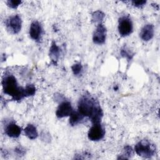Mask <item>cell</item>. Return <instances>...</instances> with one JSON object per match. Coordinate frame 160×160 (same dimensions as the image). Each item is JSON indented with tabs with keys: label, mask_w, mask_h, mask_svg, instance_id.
Here are the masks:
<instances>
[{
	"label": "cell",
	"mask_w": 160,
	"mask_h": 160,
	"mask_svg": "<svg viewBox=\"0 0 160 160\" xmlns=\"http://www.w3.org/2000/svg\"><path fill=\"white\" fill-rule=\"evenodd\" d=\"M60 48L56 44V43L53 41L51 43V47L49 48V58L51 59L52 62L54 64H56L57 62L59 59V56H60Z\"/></svg>",
	"instance_id": "cell-12"
},
{
	"label": "cell",
	"mask_w": 160,
	"mask_h": 160,
	"mask_svg": "<svg viewBox=\"0 0 160 160\" xmlns=\"http://www.w3.org/2000/svg\"><path fill=\"white\" fill-rule=\"evenodd\" d=\"M72 111L71 102L68 101H63L59 104L56 111V115L58 118H63L69 116Z\"/></svg>",
	"instance_id": "cell-8"
},
{
	"label": "cell",
	"mask_w": 160,
	"mask_h": 160,
	"mask_svg": "<svg viewBox=\"0 0 160 160\" xmlns=\"http://www.w3.org/2000/svg\"><path fill=\"white\" fill-rule=\"evenodd\" d=\"M1 83L4 93L10 96L14 101H20L26 97L24 88L19 86L13 75H5Z\"/></svg>",
	"instance_id": "cell-2"
},
{
	"label": "cell",
	"mask_w": 160,
	"mask_h": 160,
	"mask_svg": "<svg viewBox=\"0 0 160 160\" xmlns=\"http://www.w3.org/2000/svg\"><path fill=\"white\" fill-rule=\"evenodd\" d=\"M21 128L14 121H11L9 122L5 126L4 131L6 134L12 138H18L21 133Z\"/></svg>",
	"instance_id": "cell-9"
},
{
	"label": "cell",
	"mask_w": 160,
	"mask_h": 160,
	"mask_svg": "<svg viewBox=\"0 0 160 160\" xmlns=\"http://www.w3.org/2000/svg\"><path fill=\"white\" fill-rule=\"evenodd\" d=\"M133 155V150L129 146H126L123 149L122 154L121 156L119 157L118 159H129Z\"/></svg>",
	"instance_id": "cell-16"
},
{
	"label": "cell",
	"mask_w": 160,
	"mask_h": 160,
	"mask_svg": "<svg viewBox=\"0 0 160 160\" xmlns=\"http://www.w3.org/2000/svg\"><path fill=\"white\" fill-rule=\"evenodd\" d=\"M134 151L138 156L149 158L155 154L156 148L149 141L142 139L135 145Z\"/></svg>",
	"instance_id": "cell-3"
},
{
	"label": "cell",
	"mask_w": 160,
	"mask_h": 160,
	"mask_svg": "<svg viewBox=\"0 0 160 160\" xmlns=\"http://www.w3.org/2000/svg\"><path fill=\"white\" fill-rule=\"evenodd\" d=\"M29 36L34 41H39L42 34V28L41 24L38 21H34L30 25Z\"/></svg>",
	"instance_id": "cell-10"
},
{
	"label": "cell",
	"mask_w": 160,
	"mask_h": 160,
	"mask_svg": "<svg viewBox=\"0 0 160 160\" xmlns=\"http://www.w3.org/2000/svg\"><path fill=\"white\" fill-rule=\"evenodd\" d=\"M106 28L102 23L98 24L92 35V41L96 44H102L106 39Z\"/></svg>",
	"instance_id": "cell-7"
},
{
	"label": "cell",
	"mask_w": 160,
	"mask_h": 160,
	"mask_svg": "<svg viewBox=\"0 0 160 160\" xmlns=\"http://www.w3.org/2000/svg\"><path fill=\"white\" fill-rule=\"evenodd\" d=\"M118 32L121 36L126 37L130 35L133 31V24L128 16H122L119 19Z\"/></svg>",
	"instance_id": "cell-4"
},
{
	"label": "cell",
	"mask_w": 160,
	"mask_h": 160,
	"mask_svg": "<svg viewBox=\"0 0 160 160\" xmlns=\"http://www.w3.org/2000/svg\"><path fill=\"white\" fill-rule=\"evenodd\" d=\"M7 5L12 9H16L17 8L21 3V1H18V0H8L7 2Z\"/></svg>",
	"instance_id": "cell-20"
},
{
	"label": "cell",
	"mask_w": 160,
	"mask_h": 160,
	"mask_svg": "<svg viewBox=\"0 0 160 160\" xmlns=\"http://www.w3.org/2000/svg\"><path fill=\"white\" fill-rule=\"evenodd\" d=\"M24 90H25L26 97L33 96L36 92V88L34 84H27L24 87Z\"/></svg>",
	"instance_id": "cell-17"
},
{
	"label": "cell",
	"mask_w": 160,
	"mask_h": 160,
	"mask_svg": "<svg viewBox=\"0 0 160 160\" xmlns=\"http://www.w3.org/2000/svg\"><path fill=\"white\" fill-rule=\"evenodd\" d=\"M120 53H121V55L122 57L126 58L128 60H131L133 57L132 52L129 49H128L126 48H122L121 50Z\"/></svg>",
	"instance_id": "cell-19"
},
{
	"label": "cell",
	"mask_w": 160,
	"mask_h": 160,
	"mask_svg": "<svg viewBox=\"0 0 160 160\" xmlns=\"http://www.w3.org/2000/svg\"><path fill=\"white\" fill-rule=\"evenodd\" d=\"M8 31L12 34H18L21 29L22 20L18 14L9 17L5 22Z\"/></svg>",
	"instance_id": "cell-6"
},
{
	"label": "cell",
	"mask_w": 160,
	"mask_h": 160,
	"mask_svg": "<svg viewBox=\"0 0 160 160\" xmlns=\"http://www.w3.org/2000/svg\"><path fill=\"white\" fill-rule=\"evenodd\" d=\"M154 34V28L152 24H147L144 25L141 29L139 36L141 39L144 41L151 40Z\"/></svg>",
	"instance_id": "cell-11"
},
{
	"label": "cell",
	"mask_w": 160,
	"mask_h": 160,
	"mask_svg": "<svg viewBox=\"0 0 160 160\" xmlns=\"http://www.w3.org/2000/svg\"><path fill=\"white\" fill-rule=\"evenodd\" d=\"M71 69H72L73 74L76 76H78V75H79L81 74L83 68H82V64L79 62H78V63L73 64L71 66Z\"/></svg>",
	"instance_id": "cell-18"
},
{
	"label": "cell",
	"mask_w": 160,
	"mask_h": 160,
	"mask_svg": "<svg viewBox=\"0 0 160 160\" xmlns=\"http://www.w3.org/2000/svg\"><path fill=\"white\" fill-rule=\"evenodd\" d=\"M104 14L99 10L96 11H94L92 14V21L93 22L95 23H98V24H100L102 23V21L104 18Z\"/></svg>",
	"instance_id": "cell-15"
},
{
	"label": "cell",
	"mask_w": 160,
	"mask_h": 160,
	"mask_svg": "<svg viewBox=\"0 0 160 160\" xmlns=\"http://www.w3.org/2000/svg\"><path fill=\"white\" fill-rule=\"evenodd\" d=\"M14 151L16 152L17 154H18V155H19V156H20V155L23 156V155L25 154V149H23V148H22V147H21V146L17 147V148L15 149Z\"/></svg>",
	"instance_id": "cell-22"
},
{
	"label": "cell",
	"mask_w": 160,
	"mask_h": 160,
	"mask_svg": "<svg viewBox=\"0 0 160 160\" xmlns=\"http://www.w3.org/2000/svg\"><path fill=\"white\" fill-rule=\"evenodd\" d=\"M25 135L30 139H35L38 136L36 127L32 124H29L24 129Z\"/></svg>",
	"instance_id": "cell-13"
},
{
	"label": "cell",
	"mask_w": 160,
	"mask_h": 160,
	"mask_svg": "<svg viewBox=\"0 0 160 160\" xmlns=\"http://www.w3.org/2000/svg\"><path fill=\"white\" fill-rule=\"evenodd\" d=\"M105 135V129L104 126L99 123L92 124L88 132V138L92 141H98L103 139Z\"/></svg>",
	"instance_id": "cell-5"
},
{
	"label": "cell",
	"mask_w": 160,
	"mask_h": 160,
	"mask_svg": "<svg viewBox=\"0 0 160 160\" xmlns=\"http://www.w3.org/2000/svg\"><path fill=\"white\" fill-rule=\"evenodd\" d=\"M84 116H82L78 111L73 110L69 116V122L71 126H76L80 123L84 119Z\"/></svg>",
	"instance_id": "cell-14"
},
{
	"label": "cell",
	"mask_w": 160,
	"mask_h": 160,
	"mask_svg": "<svg viewBox=\"0 0 160 160\" xmlns=\"http://www.w3.org/2000/svg\"><path fill=\"white\" fill-rule=\"evenodd\" d=\"M132 4L138 8H141L142 7H143L146 3V1H144V0H138V1H131Z\"/></svg>",
	"instance_id": "cell-21"
},
{
	"label": "cell",
	"mask_w": 160,
	"mask_h": 160,
	"mask_svg": "<svg viewBox=\"0 0 160 160\" xmlns=\"http://www.w3.org/2000/svg\"><path fill=\"white\" fill-rule=\"evenodd\" d=\"M78 111L84 117H88L92 124L99 123L103 116L98 102L90 95H83L79 100Z\"/></svg>",
	"instance_id": "cell-1"
}]
</instances>
